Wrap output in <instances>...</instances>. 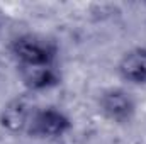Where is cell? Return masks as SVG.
I'll list each match as a JSON object with an SVG mask.
<instances>
[{
	"instance_id": "obj_5",
	"label": "cell",
	"mask_w": 146,
	"mask_h": 144,
	"mask_svg": "<svg viewBox=\"0 0 146 144\" xmlns=\"http://www.w3.org/2000/svg\"><path fill=\"white\" fill-rule=\"evenodd\" d=\"M34 115V114H33ZM31 107L26 100H14L2 112V124L10 131H22L33 120Z\"/></svg>"
},
{
	"instance_id": "obj_4",
	"label": "cell",
	"mask_w": 146,
	"mask_h": 144,
	"mask_svg": "<svg viewBox=\"0 0 146 144\" xmlns=\"http://www.w3.org/2000/svg\"><path fill=\"white\" fill-rule=\"evenodd\" d=\"M119 71L127 81L146 83V49H134L127 53L119 65Z\"/></svg>"
},
{
	"instance_id": "obj_3",
	"label": "cell",
	"mask_w": 146,
	"mask_h": 144,
	"mask_svg": "<svg viewBox=\"0 0 146 144\" xmlns=\"http://www.w3.org/2000/svg\"><path fill=\"white\" fill-rule=\"evenodd\" d=\"M102 112L115 122H126L134 112V102L122 90H110L100 98Z\"/></svg>"
},
{
	"instance_id": "obj_2",
	"label": "cell",
	"mask_w": 146,
	"mask_h": 144,
	"mask_svg": "<svg viewBox=\"0 0 146 144\" xmlns=\"http://www.w3.org/2000/svg\"><path fill=\"white\" fill-rule=\"evenodd\" d=\"M29 127H31V132L36 136L58 137L70 129V120L63 112L56 108H44L33 115Z\"/></svg>"
},
{
	"instance_id": "obj_6",
	"label": "cell",
	"mask_w": 146,
	"mask_h": 144,
	"mask_svg": "<svg viewBox=\"0 0 146 144\" xmlns=\"http://www.w3.org/2000/svg\"><path fill=\"white\" fill-rule=\"evenodd\" d=\"M24 81L33 90L49 88L58 83V75L51 66H36V68H24Z\"/></svg>"
},
{
	"instance_id": "obj_1",
	"label": "cell",
	"mask_w": 146,
	"mask_h": 144,
	"mask_svg": "<svg viewBox=\"0 0 146 144\" xmlns=\"http://www.w3.org/2000/svg\"><path fill=\"white\" fill-rule=\"evenodd\" d=\"M12 51L22 68H36V66H51L54 59V48L49 41L33 36H24L15 39Z\"/></svg>"
}]
</instances>
